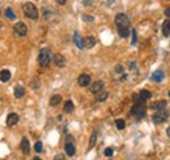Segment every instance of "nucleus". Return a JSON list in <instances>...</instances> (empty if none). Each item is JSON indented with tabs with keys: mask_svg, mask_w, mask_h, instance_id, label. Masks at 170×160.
I'll use <instances>...</instances> for the list:
<instances>
[{
	"mask_svg": "<svg viewBox=\"0 0 170 160\" xmlns=\"http://www.w3.org/2000/svg\"><path fill=\"white\" fill-rule=\"evenodd\" d=\"M115 25H117L119 37L126 39L130 35V18L127 17V14L118 13L115 16Z\"/></svg>",
	"mask_w": 170,
	"mask_h": 160,
	"instance_id": "obj_1",
	"label": "nucleus"
},
{
	"mask_svg": "<svg viewBox=\"0 0 170 160\" xmlns=\"http://www.w3.org/2000/svg\"><path fill=\"white\" fill-rule=\"evenodd\" d=\"M52 60V53L48 48H42L39 51V55H38V63L42 68H47L50 65Z\"/></svg>",
	"mask_w": 170,
	"mask_h": 160,
	"instance_id": "obj_2",
	"label": "nucleus"
},
{
	"mask_svg": "<svg viewBox=\"0 0 170 160\" xmlns=\"http://www.w3.org/2000/svg\"><path fill=\"white\" fill-rule=\"evenodd\" d=\"M23 12L26 17L30 18V20H37L39 17V12H38L35 4H33L31 2H28L23 5Z\"/></svg>",
	"mask_w": 170,
	"mask_h": 160,
	"instance_id": "obj_3",
	"label": "nucleus"
},
{
	"mask_svg": "<svg viewBox=\"0 0 170 160\" xmlns=\"http://www.w3.org/2000/svg\"><path fill=\"white\" fill-rule=\"evenodd\" d=\"M168 116H169V113H168L166 109H160V111H156V113H153L152 121L155 124H161L164 121L168 120Z\"/></svg>",
	"mask_w": 170,
	"mask_h": 160,
	"instance_id": "obj_4",
	"label": "nucleus"
},
{
	"mask_svg": "<svg viewBox=\"0 0 170 160\" xmlns=\"http://www.w3.org/2000/svg\"><path fill=\"white\" fill-rule=\"evenodd\" d=\"M13 33L16 37L23 38L26 35V33H28V27H26V25L24 22H17L13 26Z\"/></svg>",
	"mask_w": 170,
	"mask_h": 160,
	"instance_id": "obj_5",
	"label": "nucleus"
},
{
	"mask_svg": "<svg viewBox=\"0 0 170 160\" xmlns=\"http://www.w3.org/2000/svg\"><path fill=\"white\" fill-rule=\"evenodd\" d=\"M131 113H132L136 119H143L145 116V106H139V104H134L132 109H131Z\"/></svg>",
	"mask_w": 170,
	"mask_h": 160,
	"instance_id": "obj_6",
	"label": "nucleus"
},
{
	"mask_svg": "<svg viewBox=\"0 0 170 160\" xmlns=\"http://www.w3.org/2000/svg\"><path fill=\"white\" fill-rule=\"evenodd\" d=\"M52 60H54V64H55V67L58 68H64L65 67V59L63 55H54L52 56Z\"/></svg>",
	"mask_w": 170,
	"mask_h": 160,
	"instance_id": "obj_7",
	"label": "nucleus"
},
{
	"mask_svg": "<svg viewBox=\"0 0 170 160\" xmlns=\"http://www.w3.org/2000/svg\"><path fill=\"white\" fill-rule=\"evenodd\" d=\"M164 78H165V73H164L161 69L155 70L152 73V77H151V80L153 82H161V81H164Z\"/></svg>",
	"mask_w": 170,
	"mask_h": 160,
	"instance_id": "obj_8",
	"label": "nucleus"
},
{
	"mask_svg": "<svg viewBox=\"0 0 170 160\" xmlns=\"http://www.w3.org/2000/svg\"><path fill=\"white\" fill-rule=\"evenodd\" d=\"M96 46V38L94 37H85L83 39V47L84 48H93Z\"/></svg>",
	"mask_w": 170,
	"mask_h": 160,
	"instance_id": "obj_9",
	"label": "nucleus"
},
{
	"mask_svg": "<svg viewBox=\"0 0 170 160\" xmlns=\"http://www.w3.org/2000/svg\"><path fill=\"white\" fill-rule=\"evenodd\" d=\"M77 82L81 87H86L90 85V76L88 74H80V77L77 78Z\"/></svg>",
	"mask_w": 170,
	"mask_h": 160,
	"instance_id": "obj_10",
	"label": "nucleus"
},
{
	"mask_svg": "<svg viewBox=\"0 0 170 160\" xmlns=\"http://www.w3.org/2000/svg\"><path fill=\"white\" fill-rule=\"evenodd\" d=\"M103 86H105V84H103L102 81H96V82H93L92 86H90V92H93V94L100 92L101 90H103Z\"/></svg>",
	"mask_w": 170,
	"mask_h": 160,
	"instance_id": "obj_11",
	"label": "nucleus"
},
{
	"mask_svg": "<svg viewBox=\"0 0 170 160\" xmlns=\"http://www.w3.org/2000/svg\"><path fill=\"white\" fill-rule=\"evenodd\" d=\"M19 120H20V119H19V115H17V113H9L5 123H7L8 126H15L16 124L19 123Z\"/></svg>",
	"mask_w": 170,
	"mask_h": 160,
	"instance_id": "obj_12",
	"label": "nucleus"
},
{
	"mask_svg": "<svg viewBox=\"0 0 170 160\" xmlns=\"http://www.w3.org/2000/svg\"><path fill=\"white\" fill-rule=\"evenodd\" d=\"M168 102L166 100H158V102H155L151 104V109L153 111H160V109H165Z\"/></svg>",
	"mask_w": 170,
	"mask_h": 160,
	"instance_id": "obj_13",
	"label": "nucleus"
},
{
	"mask_svg": "<svg viewBox=\"0 0 170 160\" xmlns=\"http://www.w3.org/2000/svg\"><path fill=\"white\" fill-rule=\"evenodd\" d=\"M162 34L165 38L170 37V21H169V18H166V21L162 24Z\"/></svg>",
	"mask_w": 170,
	"mask_h": 160,
	"instance_id": "obj_14",
	"label": "nucleus"
},
{
	"mask_svg": "<svg viewBox=\"0 0 170 160\" xmlns=\"http://www.w3.org/2000/svg\"><path fill=\"white\" fill-rule=\"evenodd\" d=\"M21 150H23L24 154H29V151H30L29 141H28V138H25V137L21 139Z\"/></svg>",
	"mask_w": 170,
	"mask_h": 160,
	"instance_id": "obj_15",
	"label": "nucleus"
},
{
	"mask_svg": "<svg viewBox=\"0 0 170 160\" xmlns=\"http://www.w3.org/2000/svg\"><path fill=\"white\" fill-rule=\"evenodd\" d=\"M107 98H109V92L105 91V90H101L100 92L96 94V100L97 102H105Z\"/></svg>",
	"mask_w": 170,
	"mask_h": 160,
	"instance_id": "obj_16",
	"label": "nucleus"
},
{
	"mask_svg": "<svg viewBox=\"0 0 170 160\" xmlns=\"http://www.w3.org/2000/svg\"><path fill=\"white\" fill-rule=\"evenodd\" d=\"M73 41H75V45H76L77 48H81V49L84 48L83 47V38L80 37V34L77 31H75V34H73Z\"/></svg>",
	"mask_w": 170,
	"mask_h": 160,
	"instance_id": "obj_17",
	"label": "nucleus"
},
{
	"mask_svg": "<svg viewBox=\"0 0 170 160\" xmlns=\"http://www.w3.org/2000/svg\"><path fill=\"white\" fill-rule=\"evenodd\" d=\"M10 80V72L7 69H3L0 72V81L2 82H8Z\"/></svg>",
	"mask_w": 170,
	"mask_h": 160,
	"instance_id": "obj_18",
	"label": "nucleus"
},
{
	"mask_svg": "<svg viewBox=\"0 0 170 160\" xmlns=\"http://www.w3.org/2000/svg\"><path fill=\"white\" fill-rule=\"evenodd\" d=\"M64 150H65V154H67L68 156L75 155V145H72V143H65Z\"/></svg>",
	"mask_w": 170,
	"mask_h": 160,
	"instance_id": "obj_19",
	"label": "nucleus"
},
{
	"mask_svg": "<svg viewBox=\"0 0 170 160\" xmlns=\"http://www.w3.org/2000/svg\"><path fill=\"white\" fill-rule=\"evenodd\" d=\"M132 100H134V103L135 104H139V106H145V99H143L139 94H134L132 95Z\"/></svg>",
	"mask_w": 170,
	"mask_h": 160,
	"instance_id": "obj_20",
	"label": "nucleus"
},
{
	"mask_svg": "<svg viewBox=\"0 0 170 160\" xmlns=\"http://www.w3.org/2000/svg\"><path fill=\"white\" fill-rule=\"evenodd\" d=\"M75 111V106H73V103L71 102V100H67L64 103V112L65 113H72Z\"/></svg>",
	"mask_w": 170,
	"mask_h": 160,
	"instance_id": "obj_21",
	"label": "nucleus"
},
{
	"mask_svg": "<svg viewBox=\"0 0 170 160\" xmlns=\"http://www.w3.org/2000/svg\"><path fill=\"white\" fill-rule=\"evenodd\" d=\"M25 95V89L23 86H16V89H15V96L20 99V98H23Z\"/></svg>",
	"mask_w": 170,
	"mask_h": 160,
	"instance_id": "obj_22",
	"label": "nucleus"
},
{
	"mask_svg": "<svg viewBox=\"0 0 170 160\" xmlns=\"http://www.w3.org/2000/svg\"><path fill=\"white\" fill-rule=\"evenodd\" d=\"M97 137H98V130H94V131H93V134H92V137H90V141H89V150L94 147L96 142H97Z\"/></svg>",
	"mask_w": 170,
	"mask_h": 160,
	"instance_id": "obj_23",
	"label": "nucleus"
},
{
	"mask_svg": "<svg viewBox=\"0 0 170 160\" xmlns=\"http://www.w3.org/2000/svg\"><path fill=\"white\" fill-rule=\"evenodd\" d=\"M60 102H62V96H60V95H54V96L50 99V106L55 107V106H58Z\"/></svg>",
	"mask_w": 170,
	"mask_h": 160,
	"instance_id": "obj_24",
	"label": "nucleus"
},
{
	"mask_svg": "<svg viewBox=\"0 0 170 160\" xmlns=\"http://www.w3.org/2000/svg\"><path fill=\"white\" fill-rule=\"evenodd\" d=\"M4 13H5V17H7L8 20H10V21H13L15 18H16V16H15V13H13V10H12V8H7L4 10Z\"/></svg>",
	"mask_w": 170,
	"mask_h": 160,
	"instance_id": "obj_25",
	"label": "nucleus"
},
{
	"mask_svg": "<svg viewBox=\"0 0 170 160\" xmlns=\"http://www.w3.org/2000/svg\"><path fill=\"white\" fill-rule=\"evenodd\" d=\"M139 95H140L143 99H145V100H148V99H151V98H152V94H151L149 91H148V90H141Z\"/></svg>",
	"mask_w": 170,
	"mask_h": 160,
	"instance_id": "obj_26",
	"label": "nucleus"
},
{
	"mask_svg": "<svg viewBox=\"0 0 170 160\" xmlns=\"http://www.w3.org/2000/svg\"><path fill=\"white\" fill-rule=\"evenodd\" d=\"M115 126H117V129L118 130H123L126 128V123H124V120H117L115 121Z\"/></svg>",
	"mask_w": 170,
	"mask_h": 160,
	"instance_id": "obj_27",
	"label": "nucleus"
},
{
	"mask_svg": "<svg viewBox=\"0 0 170 160\" xmlns=\"http://www.w3.org/2000/svg\"><path fill=\"white\" fill-rule=\"evenodd\" d=\"M42 148H43V145H42V142H35V145H34V150L37 151V152H41L42 151Z\"/></svg>",
	"mask_w": 170,
	"mask_h": 160,
	"instance_id": "obj_28",
	"label": "nucleus"
},
{
	"mask_svg": "<svg viewBox=\"0 0 170 160\" xmlns=\"http://www.w3.org/2000/svg\"><path fill=\"white\" fill-rule=\"evenodd\" d=\"M83 20L86 21V22H93V21H94V17H93V16H89V14H83Z\"/></svg>",
	"mask_w": 170,
	"mask_h": 160,
	"instance_id": "obj_29",
	"label": "nucleus"
},
{
	"mask_svg": "<svg viewBox=\"0 0 170 160\" xmlns=\"http://www.w3.org/2000/svg\"><path fill=\"white\" fill-rule=\"evenodd\" d=\"M113 154H114V150H113L111 147H107L106 150H105V156H107V158L113 156Z\"/></svg>",
	"mask_w": 170,
	"mask_h": 160,
	"instance_id": "obj_30",
	"label": "nucleus"
},
{
	"mask_svg": "<svg viewBox=\"0 0 170 160\" xmlns=\"http://www.w3.org/2000/svg\"><path fill=\"white\" fill-rule=\"evenodd\" d=\"M65 143H72V145H75V138L72 135H67L65 137Z\"/></svg>",
	"mask_w": 170,
	"mask_h": 160,
	"instance_id": "obj_31",
	"label": "nucleus"
},
{
	"mask_svg": "<svg viewBox=\"0 0 170 160\" xmlns=\"http://www.w3.org/2000/svg\"><path fill=\"white\" fill-rule=\"evenodd\" d=\"M115 72H117V73H123L124 68L122 67V65H117V67H115Z\"/></svg>",
	"mask_w": 170,
	"mask_h": 160,
	"instance_id": "obj_32",
	"label": "nucleus"
},
{
	"mask_svg": "<svg viewBox=\"0 0 170 160\" xmlns=\"http://www.w3.org/2000/svg\"><path fill=\"white\" fill-rule=\"evenodd\" d=\"M54 160H64V155L63 154H58V155H55V158H54Z\"/></svg>",
	"mask_w": 170,
	"mask_h": 160,
	"instance_id": "obj_33",
	"label": "nucleus"
},
{
	"mask_svg": "<svg viewBox=\"0 0 170 160\" xmlns=\"http://www.w3.org/2000/svg\"><path fill=\"white\" fill-rule=\"evenodd\" d=\"M132 45H136V30H132Z\"/></svg>",
	"mask_w": 170,
	"mask_h": 160,
	"instance_id": "obj_34",
	"label": "nucleus"
},
{
	"mask_svg": "<svg viewBox=\"0 0 170 160\" xmlns=\"http://www.w3.org/2000/svg\"><path fill=\"white\" fill-rule=\"evenodd\" d=\"M83 3H84V5H90L93 3V0H84Z\"/></svg>",
	"mask_w": 170,
	"mask_h": 160,
	"instance_id": "obj_35",
	"label": "nucleus"
},
{
	"mask_svg": "<svg viewBox=\"0 0 170 160\" xmlns=\"http://www.w3.org/2000/svg\"><path fill=\"white\" fill-rule=\"evenodd\" d=\"M165 16H166L168 18L170 17V8H166V9H165Z\"/></svg>",
	"mask_w": 170,
	"mask_h": 160,
	"instance_id": "obj_36",
	"label": "nucleus"
},
{
	"mask_svg": "<svg viewBox=\"0 0 170 160\" xmlns=\"http://www.w3.org/2000/svg\"><path fill=\"white\" fill-rule=\"evenodd\" d=\"M65 2H67V0H56V3H58V4H60V5H64V4H65Z\"/></svg>",
	"mask_w": 170,
	"mask_h": 160,
	"instance_id": "obj_37",
	"label": "nucleus"
},
{
	"mask_svg": "<svg viewBox=\"0 0 170 160\" xmlns=\"http://www.w3.org/2000/svg\"><path fill=\"white\" fill-rule=\"evenodd\" d=\"M126 80H127V74H123L120 77V81H126Z\"/></svg>",
	"mask_w": 170,
	"mask_h": 160,
	"instance_id": "obj_38",
	"label": "nucleus"
},
{
	"mask_svg": "<svg viewBox=\"0 0 170 160\" xmlns=\"http://www.w3.org/2000/svg\"><path fill=\"white\" fill-rule=\"evenodd\" d=\"M33 160H42V159H41V158H38V156H35L34 159H33Z\"/></svg>",
	"mask_w": 170,
	"mask_h": 160,
	"instance_id": "obj_39",
	"label": "nucleus"
},
{
	"mask_svg": "<svg viewBox=\"0 0 170 160\" xmlns=\"http://www.w3.org/2000/svg\"><path fill=\"white\" fill-rule=\"evenodd\" d=\"M2 25H3V24H2V22H0V27H2Z\"/></svg>",
	"mask_w": 170,
	"mask_h": 160,
	"instance_id": "obj_40",
	"label": "nucleus"
}]
</instances>
